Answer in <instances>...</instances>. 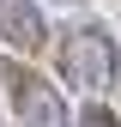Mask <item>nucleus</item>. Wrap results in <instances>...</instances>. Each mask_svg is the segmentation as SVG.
<instances>
[{
	"label": "nucleus",
	"instance_id": "nucleus-1",
	"mask_svg": "<svg viewBox=\"0 0 121 127\" xmlns=\"http://www.w3.org/2000/svg\"><path fill=\"white\" fill-rule=\"evenodd\" d=\"M60 79H67L73 91H85V97H103V91H115L121 85V49H115V36L103 24H73L67 36H60Z\"/></svg>",
	"mask_w": 121,
	"mask_h": 127
},
{
	"label": "nucleus",
	"instance_id": "nucleus-4",
	"mask_svg": "<svg viewBox=\"0 0 121 127\" xmlns=\"http://www.w3.org/2000/svg\"><path fill=\"white\" fill-rule=\"evenodd\" d=\"M79 127H121V115H115V109H103V103H91L85 115H79Z\"/></svg>",
	"mask_w": 121,
	"mask_h": 127
},
{
	"label": "nucleus",
	"instance_id": "nucleus-2",
	"mask_svg": "<svg viewBox=\"0 0 121 127\" xmlns=\"http://www.w3.org/2000/svg\"><path fill=\"white\" fill-rule=\"evenodd\" d=\"M6 103H12V121L18 127H73L67 97H60L36 67H24V61L6 67Z\"/></svg>",
	"mask_w": 121,
	"mask_h": 127
},
{
	"label": "nucleus",
	"instance_id": "nucleus-3",
	"mask_svg": "<svg viewBox=\"0 0 121 127\" xmlns=\"http://www.w3.org/2000/svg\"><path fill=\"white\" fill-rule=\"evenodd\" d=\"M0 42L18 49L24 61L49 49V18H42L36 0H0Z\"/></svg>",
	"mask_w": 121,
	"mask_h": 127
}]
</instances>
